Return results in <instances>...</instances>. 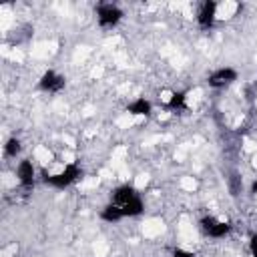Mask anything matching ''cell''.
Listing matches in <instances>:
<instances>
[{
	"mask_svg": "<svg viewBox=\"0 0 257 257\" xmlns=\"http://www.w3.org/2000/svg\"><path fill=\"white\" fill-rule=\"evenodd\" d=\"M82 175H84V173H82V169H80L76 163H68V165H64V169H62L60 173H56V175H46V173H44L42 183L48 185V187H52V189L62 191V189H68L70 185H74Z\"/></svg>",
	"mask_w": 257,
	"mask_h": 257,
	"instance_id": "cell-1",
	"label": "cell"
},
{
	"mask_svg": "<svg viewBox=\"0 0 257 257\" xmlns=\"http://www.w3.org/2000/svg\"><path fill=\"white\" fill-rule=\"evenodd\" d=\"M94 16H96V24L100 28H114L120 20H122V10L112 4V2H100L96 8H94Z\"/></svg>",
	"mask_w": 257,
	"mask_h": 257,
	"instance_id": "cell-2",
	"label": "cell"
},
{
	"mask_svg": "<svg viewBox=\"0 0 257 257\" xmlns=\"http://www.w3.org/2000/svg\"><path fill=\"white\" fill-rule=\"evenodd\" d=\"M199 227H201V231H203L207 237H211V239H223V237L229 235L231 229H233L231 223H227V221H219V219H215V217H211V215L201 217Z\"/></svg>",
	"mask_w": 257,
	"mask_h": 257,
	"instance_id": "cell-3",
	"label": "cell"
},
{
	"mask_svg": "<svg viewBox=\"0 0 257 257\" xmlns=\"http://www.w3.org/2000/svg\"><path fill=\"white\" fill-rule=\"evenodd\" d=\"M195 20H197L201 30H211L215 26V22H217V2H213V0L201 2Z\"/></svg>",
	"mask_w": 257,
	"mask_h": 257,
	"instance_id": "cell-4",
	"label": "cell"
},
{
	"mask_svg": "<svg viewBox=\"0 0 257 257\" xmlns=\"http://www.w3.org/2000/svg\"><path fill=\"white\" fill-rule=\"evenodd\" d=\"M237 70L233 66H221L217 70H213L209 76H207V84L211 88H225L229 84H233L237 80Z\"/></svg>",
	"mask_w": 257,
	"mask_h": 257,
	"instance_id": "cell-5",
	"label": "cell"
},
{
	"mask_svg": "<svg viewBox=\"0 0 257 257\" xmlns=\"http://www.w3.org/2000/svg\"><path fill=\"white\" fill-rule=\"evenodd\" d=\"M64 84H66V78H64L62 74H58L56 70H52V68L44 70L42 76L38 78V88H40L42 92H50V94L60 92V90L64 88Z\"/></svg>",
	"mask_w": 257,
	"mask_h": 257,
	"instance_id": "cell-6",
	"label": "cell"
},
{
	"mask_svg": "<svg viewBox=\"0 0 257 257\" xmlns=\"http://www.w3.org/2000/svg\"><path fill=\"white\" fill-rule=\"evenodd\" d=\"M16 177H18V183L24 187V189H32L34 183H36V169H34V163L30 159H22L16 167Z\"/></svg>",
	"mask_w": 257,
	"mask_h": 257,
	"instance_id": "cell-7",
	"label": "cell"
},
{
	"mask_svg": "<svg viewBox=\"0 0 257 257\" xmlns=\"http://www.w3.org/2000/svg\"><path fill=\"white\" fill-rule=\"evenodd\" d=\"M135 197H139L137 189H135L131 183H122V185H118V187H114V189H112V193H110V203H114V205L122 207L124 203L133 201Z\"/></svg>",
	"mask_w": 257,
	"mask_h": 257,
	"instance_id": "cell-8",
	"label": "cell"
},
{
	"mask_svg": "<svg viewBox=\"0 0 257 257\" xmlns=\"http://www.w3.org/2000/svg\"><path fill=\"white\" fill-rule=\"evenodd\" d=\"M126 112L133 114V116H151L153 104H151V100H147L145 96H139V98H135L133 102L126 104Z\"/></svg>",
	"mask_w": 257,
	"mask_h": 257,
	"instance_id": "cell-9",
	"label": "cell"
},
{
	"mask_svg": "<svg viewBox=\"0 0 257 257\" xmlns=\"http://www.w3.org/2000/svg\"><path fill=\"white\" fill-rule=\"evenodd\" d=\"M100 219L106 221V223H118V221L124 219V215H122V211H120L118 205L108 203V205H104V207L100 209Z\"/></svg>",
	"mask_w": 257,
	"mask_h": 257,
	"instance_id": "cell-10",
	"label": "cell"
},
{
	"mask_svg": "<svg viewBox=\"0 0 257 257\" xmlns=\"http://www.w3.org/2000/svg\"><path fill=\"white\" fill-rule=\"evenodd\" d=\"M169 110H185L187 108V90H175L167 100Z\"/></svg>",
	"mask_w": 257,
	"mask_h": 257,
	"instance_id": "cell-11",
	"label": "cell"
},
{
	"mask_svg": "<svg viewBox=\"0 0 257 257\" xmlns=\"http://www.w3.org/2000/svg\"><path fill=\"white\" fill-rule=\"evenodd\" d=\"M120 211H122L124 217H139V215H143V211H145V203H143L141 197H135L133 201L124 203V205L120 207Z\"/></svg>",
	"mask_w": 257,
	"mask_h": 257,
	"instance_id": "cell-12",
	"label": "cell"
},
{
	"mask_svg": "<svg viewBox=\"0 0 257 257\" xmlns=\"http://www.w3.org/2000/svg\"><path fill=\"white\" fill-rule=\"evenodd\" d=\"M20 151H22V143H20V139L10 137V139L6 141V145H4V155L10 157V159H16V157L20 155Z\"/></svg>",
	"mask_w": 257,
	"mask_h": 257,
	"instance_id": "cell-13",
	"label": "cell"
},
{
	"mask_svg": "<svg viewBox=\"0 0 257 257\" xmlns=\"http://www.w3.org/2000/svg\"><path fill=\"white\" fill-rule=\"evenodd\" d=\"M171 257H197V255H195L193 251H187V249H181V247H177V249H173Z\"/></svg>",
	"mask_w": 257,
	"mask_h": 257,
	"instance_id": "cell-14",
	"label": "cell"
},
{
	"mask_svg": "<svg viewBox=\"0 0 257 257\" xmlns=\"http://www.w3.org/2000/svg\"><path fill=\"white\" fill-rule=\"evenodd\" d=\"M249 253L251 257H257V233H251L249 237Z\"/></svg>",
	"mask_w": 257,
	"mask_h": 257,
	"instance_id": "cell-15",
	"label": "cell"
},
{
	"mask_svg": "<svg viewBox=\"0 0 257 257\" xmlns=\"http://www.w3.org/2000/svg\"><path fill=\"white\" fill-rule=\"evenodd\" d=\"M251 193H253V195H257V179L251 183Z\"/></svg>",
	"mask_w": 257,
	"mask_h": 257,
	"instance_id": "cell-16",
	"label": "cell"
}]
</instances>
